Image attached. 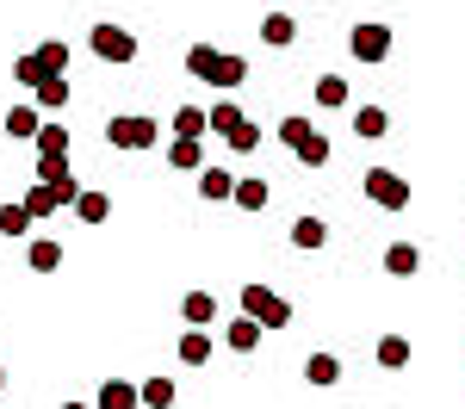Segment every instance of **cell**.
<instances>
[{
    "label": "cell",
    "instance_id": "34",
    "mask_svg": "<svg viewBox=\"0 0 465 409\" xmlns=\"http://www.w3.org/2000/svg\"><path fill=\"white\" fill-rule=\"evenodd\" d=\"M63 409H94V404H63Z\"/></svg>",
    "mask_w": 465,
    "mask_h": 409
},
{
    "label": "cell",
    "instance_id": "2",
    "mask_svg": "<svg viewBox=\"0 0 465 409\" xmlns=\"http://www.w3.org/2000/svg\"><path fill=\"white\" fill-rule=\"evenodd\" d=\"M13 74H19V87H44V81H50V74H69V44H56V37H50V44H37L32 56H19V63H13Z\"/></svg>",
    "mask_w": 465,
    "mask_h": 409
},
{
    "label": "cell",
    "instance_id": "32",
    "mask_svg": "<svg viewBox=\"0 0 465 409\" xmlns=\"http://www.w3.org/2000/svg\"><path fill=\"white\" fill-rule=\"evenodd\" d=\"M311 131H317L311 118H286V124H280V143H286V149H298L304 137H311Z\"/></svg>",
    "mask_w": 465,
    "mask_h": 409
},
{
    "label": "cell",
    "instance_id": "30",
    "mask_svg": "<svg viewBox=\"0 0 465 409\" xmlns=\"http://www.w3.org/2000/svg\"><path fill=\"white\" fill-rule=\"evenodd\" d=\"M32 229V211L25 205H0V236H25Z\"/></svg>",
    "mask_w": 465,
    "mask_h": 409
},
{
    "label": "cell",
    "instance_id": "13",
    "mask_svg": "<svg viewBox=\"0 0 465 409\" xmlns=\"http://www.w3.org/2000/svg\"><path fill=\"white\" fill-rule=\"evenodd\" d=\"M354 131L366 137V143H379V137L391 131V112H385V106H360L354 112Z\"/></svg>",
    "mask_w": 465,
    "mask_h": 409
},
{
    "label": "cell",
    "instance_id": "25",
    "mask_svg": "<svg viewBox=\"0 0 465 409\" xmlns=\"http://www.w3.org/2000/svg\"><path fill=\"white\" fill-rule=\"evenodd\" d=\"M37 155H69V131H63V124H37Z\"/></svg>",
    "mask_w": 465,
    "mask_h": 409
},
{
    "label": "cell",
    "instance_id": "33",
    "mask_svg": "<svg viewBox=\"0 0 465 409\" xmlns=\"http://www.w3.org/2000/svg\"><path fill=\"white\" fill-rule=\"evenodd\" d=\"M69 174V155H37V180H63Z\"/></svg>",
    "mask_w": 465,
    "mask_h": 409
},
{
    "label": "cell",
    "instance_id": "29",
    "mask_svg": "<svg viewBox=\"0 0 465 409\" xmlns=\"http://www.w3.org/2000/svg\"><path fill=\"white\" fill-rule=\"evenodd\" d=\"M137 397H143L149 409H168L174 404V378H149V385H137Z\"/></svg>",
    "mask_w": 465,
    "mask_h": 409
},
{
    "label": "cell",
    "instance_id": "8",
    "mask_svg": "<svg viewBox=\"0 0 465 409\" xmlns=\"http://www.w3.org/2000/svg\"><path fill=\"white\" fill-rule=\"evenodd\" d=\"M261 44H267V50L298 44V19H292V13H267V19H261Z\"/></svg>",
    "mask_w": 465,
    "mask_h": 409
},
{
    "label": "cell",
    "instance_id": "28",
    "mask_svg": "<svg viewBox=\"0 0 465 409\" xmlns=\"http://www.w3.org/2000/svg\"><path fill=\"white\" fill-rule=\"evenodd\" d=\"M230 199H236V205H242V211H261V205H267V180H236V192H230Z\"/></svg>",
    "mask_w": 465,
    "mask_h": 409
},
{
    "label": "cell",
    "instance_id": "5",
    "mask_svg": "<svg viewBox=\"0 0 465 409\" xmlns=\"http://www.w3.org/2000/svg\"><path fill=\"white\" fill-rule=\"evenodd\" d=\"M366 199H372L379 211H403V205H410V180L391 174V168H366Z\"/></svg>",
    "mask_w": 465,
    "mask_h": 409
},
{
    "label": "cell",
    "instance_id": "23",
    "mask_svg": "<svg viewBox=\"0 0 465 409\" xmlns=\"http://www.w3.org/2000/svg\"><path fill=\"white\" fill-rule=\"evenodd\" d=\"M199 192H205V199H212V205H223V199H230V192H236V180H230V174H223V168H199Z\"/></svg>",
    "mask_w": 465,
    "mask_h": 409
},
{
    "label": "cell",
    "instance_id": "18",
    "mask_svg": "<svg viewBox=\"0 0 465 409\" xmlns=\"http://www.w3.org/2000/svg\"><path fill=\"white\" fill-rule=\"evenodd\" d=\"M74 211H81V223H106L112 218V199L87 186V192H74Z\"/></svg>",
    "mask_w": 465,
    "mask_h": 409
},
{
    "label": "cell",
    "instance_id": "9",
    "mask_svg": "<svg viewBox=\"0 0 465 409\" xmlns=\"http://www.w3.org/2000/svg\"><path fill=\"white\" fill-rule=\"evenodd\" d=\"M168 168H180V174L205 168V149H199V137H174V143H168Z\"/></svg>",
    "mask_w": 465,
    "mask_h": 409
},
{
    "label": "cell",
    "instance_id": "14",
    "mask_svg": "<svg viewBox=\"0 0 465 409\" xmlns=\"http://www.w3.org/2000/svg\"><path fill=\"white\" fill-rule=\"evenodd\" d=\"M37 124H44V112H37V106H13V112H6V137H19V143H32Z\"/></svg>",
    "mask_w": 465,
    "mask_h": 409
},
{
    "label": "cell",
    "instance_id": "24",
    "mask_svg": "<svg viewBox=\"0 0 465 409\" xmlns=\"http://www.w3.org/2000/svg\"><path fill=\"white\" fill-rule=\"evenodd\" d=\"M317 106L348 112V81H341V74H322V81H317Z\"/></svg>",
    "mask_w": 465,
    "mask_h": 409
},
{
    "label": "cell",
    "instance_id": "15",
    "mask_svg": "<svg viewBox=\"0 0 465 409\" xmlns=\"http://www.w3.org/2000/svg\"><path fill=\"white\" fill-rule=\"evenodd\" d=\"M25 260H32V273H56V267H63V242H50V236H37L32 248H25Z\"/></svg>",
    "mask_w": 465,
    "mask_h": 409
},
{
    "label": "cell",
    "instance_id": "1",
    "mask_svg": "<svg viewBox=\"0 0 465 409\" xmlns=\"http://www.w3.org/2000/svg\"><path fill=\"white\" fill-rule=\"evenodd\" d=\"M186 69L199 74V81H212L217 93H230V87L249 81V56H230V50H217V44H193V50H186Z\"/></svg>",
    "mask_w": 465,
    "mask_h": 409
},
{
    "label": "cell",
    "instance_id": "27",
    "mask_svg": "<svg viewBox=\"0 0 465 409\" xmlns=\"http://www.w3.org/2000/svg\"><path fill=\"white\" fill-rule=\"evenodd\" d=\"M292 155H298L304 168H322V161H329V137H322V131H311V137H304V143L292 149Z\"/></svg>",
    "mask_w": 465,
    "mask_h": 409
},
{
    "label": "cell",
    "instance_id": "17",
    "mask_svg": "<svg viewBox=\"0 0 465 409\" xmlns=\"http://www.w3.org/2000/svg\"><path fill=\"white\" fill-rule=\"evenodd\" d=\"M223 341H230L236 354H254V347H261V323H254V316H236V323L223 329Z\"/></svg>",
    "mask_w": 465,
    "mask_h": 409
},
{
    "label": "cell",
    "instance_id": "7",
    "mask_svg": "<svg viewBox=\"0 0 465 409\" xmlns=\"http://www.w3.org/2000/svg\"><path fill=\"white\" fill-rule=\"evenodd\" d=\"M391 25H379V19H366V25H354V32H348V50H354L360 63H385V56H391Z\"/></svg>",
    "mask_w": 465,
    "mask_h": 409
},
{
    "label": "cell",
    "instance_id": "12",
    "mask_svg": "<svg viewBox=\"0 0 465 409\" xmlns=\"http://www.w3.org/2000/svg\"><path fill=\"white\" fill-rule=\"evenodd\" d=\"M137 404H143V397H137V385L106 378V385H100V404H94V409H137Z\"/></svg>",
    "mask_w": 465,
    "mask_h": 409
},
{
    "label": "cell",
    "instance_id": "11",
    "mask_svg": "<svg viewBox=\"0 0 465 409\" xmlns=\"http://www.w3.org/2000/svg\"><path fill=\"white\" fill-rule=\"evenodd\" d=\"M304 378H311L317 391H329V385H341V360H335V354H311V360H304Z\"/></svg>",
    "mask_w": 465,
    "mask_h": 409
},
{
    "label": "cell",
    "instance_id": "19",
    "mask_svg": "<svg viewBox=\"0 0 465 409\" xmlns=\"http://www.w3.org/2000/svg\"><path fill=\"white\" fill-rule=\"evenodd\" d=\"M180 310H186V323H193V329H205V323L217 316V297L212 292H186V297H180Z\"/></svg>",
    "mask_w": 465,
    "mask_h": 409
},
{
    "label": "cell",
    "instance_id": "10",
    "mask_svg": "<svg viewBox=\"0 0 465 409\" xmlns=\"http://www.w3.org/2000/svg\"><path fill=\"white\" fill-rule=\"evenodd\" d=\"M416 267H422V248H410V242H391V248H385V273H391V279H410Z\"/></svg>",
    "mask_w": 465,
    "mask_h": 409
},
{
    "label": "cell",
    "instance_id": "31",
    "mask_svg": "<svg viewBox=\"0 0 465 409\" xmlns=\"http://www.w3.org/2000/svg\"><path fill=\"white\" fill-rule=\"evenodd\" d=\"M174 137H205V112H199V106H180L174 112Z\"/></svg>",
    "mask_w": 465,
    "mask_h": 409
},
{
    "label": "cell",
    "instance_id": "21",
    "mask_svg": "<svg viewBox=\"0 0 465 409\" xmlns=\"http://www.w3.org/2000/svg\"><path fill=\"white\" fill-rule=\"evenodd\" d=\"M329 242V223L322 218H298L292 223V248H322Z\"/></svg>",
    "mask_w": 465,
    "mask_h": 409
},
{
    "label": "cell",
    "instance_id": "3",
    "mask_svg": "<svg viewBox=\"0 0 465 409\" xmlns=\"http://www.w3.org/2000/svg\"><path fill=\"white\" fill-rule=\"evenodd\" d=\"M242 316H254L261 329H286L292 323V304L273 286H242Z\"/></svg>",
    "mask_w": 465,
    "mask_h": 409
},
{
    "label": "cell",
    "instance_id": "35",
    "mask_svg": "<svg viewBox=\"0 0 465 409\" xmlns=\"http://www.w3.org/2000/svg\"><path fill=\"white\" fill-rule=\"evenodd\" d=\"M0 391H6V366H0Z\"/></svg>",
    "mask_w": 465,
    "mask_h": 409
},
{
    "label": "cell",
    "instance_id": "26",
    "mask_svg": "<svg viewBox=\"0 0 465 409\" xmlns=\"http://www.w3.org/2000/svg\"><path fill=\"white\" fill-rule=\"evenodd\" d=\"M223 143L236 149V155H254V149H261V124H254V118H242V124H236V131H230Z\"/></svg>",
    "mask_w": 465,
    "mask_h": 409
},
{
    "label": "cell",
    "instance_id": "16",
    "mask_svg": "<svg viewBox=\"0 0 465 409\" xmlns=\"http://www.w3.org/2000/svg\"><path fill=\"white\" fill-rule=\"evenodd\" d=\"M212 354H217V347H212V335H205V329H186V335H180V360H186V366H205Z\"/></svg>",
    "mask_w": 465,
    "mask_h": 409
},
{
    "label": "cell",
    "instance_id": "22",
    "mask_svg": "<svg viewBox=\"0 0 465 409\" xmlns=\"http://www.w3.org/2000/svg\"><path fill=\"white\" fill-rule=\"evenodd\" d=\"M37 112H56V106H69V74H50L44 87H37V100H32Z\"/></svg>",
    "mask_w": 465,
    "mask_h": 409
},
{
    "label": "cell",
    "instance_id": "6",
    "mask_svg": "<svg viewBox=\"0 0 465 409\" xmlns=\"http://www.w3.org/2000/svg\"><path fill=\"white\" fill-rule=\"evenodd\" d=\"M87 44H94V56H100V63H131V56H137V37L124 32V25H106V19L87 32Z\"/></svg>",
    "mask_w": 465,
    "mask_h": 409
},
{
    "label": "cell",
    "instance_id": "4",
    "mask_svg": "<svg viewBox=\"0 0 465 409\" xmlns=\"http://www.w3.org/2000/svg\"><path fill=\"white\" fill-rule=\"evenodd\" d=\"M155 137H162V131H155V118H143V112H118L106 124L112 149H155Z\"/></svg>",
    "mask_w": 465,
    "mask_h": 409
},
{
    "label": "cell",
    "instance_id": "20",
    "mask_svg": "<svg viewBox=\"0 0 465 409\" xmlns=\"http://www.w3.org/2000/svg\"><path fill=\"white\" fill-rule=\"evenodd\" d=\"M410 354H416V347H410L403 335H379V366L403 372V366H410Z\"/></svg>",
    "mask_w": 465,
    "mask_h": 409
}]
</instances>
